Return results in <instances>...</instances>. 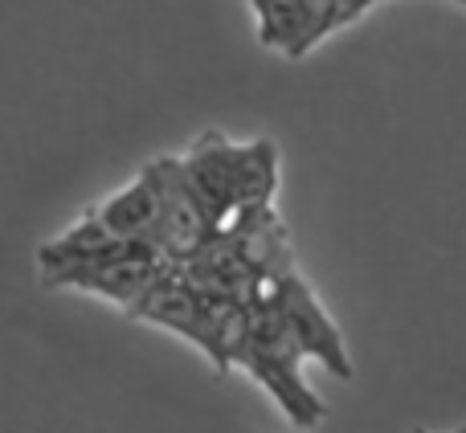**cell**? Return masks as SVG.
<instances>
[{"instance_id":"obj_7","label":"cell","mask_w":466,"mask_h":433,"mask_svg":"<svg viewBox=\"0 0 466 433\" xmlns=\"http://www.w3.org/2000/svg\"><path fill=\"white\" fill-rule=\"evenodd\" d=\"M258 21V41L287 57H303L323 41V21L315 0H249Z\"/></svg>"},{"instance_id":"obj_5","label":"cell","mask_w":466,"mask_h":433,"mask_svg":"<svg viewBox=\"0 0 466 433\" xmlns=\"http://www.w3.org/2000/svg\"><path fill=\"white\" fill-rule=\"evenodd\" d=\"M152 172H156V188H160L156 249H160L172 266H180L218 233V225H213V216L205 213L197 188L188 185L180 156H160V160H152Z\"/></svg>"},{"instance_id":"obj_6","label":"cell","mask_w":466,"mask_h":433,"mask_svg":"<svg viewBox=\"0 0 466 433\" xmlns=\"http://www.w3.org/2000/svg\"><path fill=\"white\" fill-rule=\"evenodd\" d=\"M266 298L279 307V315L290 323L295 339L303 344L307 360H319L331 377L339 380H352V360H348V344L339 336V327L331 323V315L323 311L319 295L311 290V282L303 278L299 270L282 274L266 287Z\"/></svg>"},{"instance_id":"obj_11","label":"cell","mask_w":466,"mask_h":433,"mask_svg":"<svg viewBox=\"0 0 466 433\" xmlns=\"http://www.w3.org/2000/svg\"><path fill=\"white\" fill-rule=\"evenodd\" d=\"M454 433H466V426H462V429H454Z\"/></svg>"},{"instance_id":"obj_3","label":"cell","mask_w":466,"mask_h":433,"mask_svg":"<svg viewBox=\"0 0 466 433\" xmlns=\"http://www.w3.org/2000/svg\"><path fill=\"white\" fill-rule=\"evenodd\" d=\"M246 315H249V307L197 287L180 266H168V270L152 282V290L139 298L131 319H144V323H152V327H164V331H172V336L188 339V344L209 360L213 372H229L241 327H246Z\"/></svg>"},{"instance_id":"obj_1","label":"cell","mask_w":466,"mask_h":433,"mask_svg":"<svg viewBox=\"0 0 466 433\" xmlns=\"http://www.w3.org/2000/svg\"><path fill=\"white\" fill-rule=\"evenodd\" d=\"M185 176L197 188L218 229L249 209H274L279 193V147L270 139L233 144L221 131H201L185 156Z\"/></svg>"},{"instance_id":"obj_9","label":"cell","mask_w":466,"mask_h":433,"mask_svg":"<svg viewBox=\"0 0 466 433\" xmlns=\"http://www.w3.org/2000/svg\"><path fill=\"white\" fill-rule=\"evenodd\" d=\"M413 433H434V429H421V426H418V429H413Z\"/></svg>"},{"instance_id":"obj_4","label":"cell","mask_w":466,"mask_h":433,"mask_svg":"<svg viewBox=\"0 0 466 433\" xmlns=\"http://www.w3.org/2000/svg\"><path fill=\"white\" fill-rule=\"evenodd\" d=\"M168 257L156 246H144V241H115V246L98 249L90 257H78V262L62 266V270L46 274L49 290H82V295H95L103 303L119 307L123 315H131L139 307V298L152 290V282L168 270Z\"/></svg>"},{"instance_id":"obj_8","label":"cell","mask_w":466,"mask_h":433,"mask_svg":"<svg viewBox=\"0 0 466 433\" xmlns=\"http://www.w3.org/2000/svg\"><path fill=\"white\" fill-rule=\"evenodd\" d=\"M95 216L115 233L119 241H144L156 246V216H160V188H156V172L147 164L127 188L111 193L106 201L95 205Z\"/></svg>"},{"instance_id":"obj_2","label":"cell","mask_w":466,"mask_h":433,"mask_svg":"<svg viewBox=\"0 0 466 433\" xmlns=\"http://www.w3.org/2000/svg\"><path fill=\"white\" fill-rule=\"evenodd\" d=\"M303 344L295 339L290 323L279 315V307L270 298H258L246 315V327H241L238 352H233V368H241L274 405L282 409V418L299 429H315L328 418V405L323 397L307 385L303 377Z\"/></svg>"},{"instance_id":"obj_10","label":"cell","mask_w":466,"mask_h":433,"mask_svg":"<svg viewBox=\"0 0 466 433\" xmlns=\"http://www.w3.org/2000/svg\"><path fill=\"white\" fill-rule=\"evenodd\" d=\"M454 5H462V8H466V0H454Z\"/></svg>"}]
</instances>
